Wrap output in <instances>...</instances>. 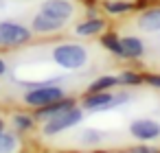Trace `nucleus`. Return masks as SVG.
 Wrapping results in <instances>:
<instances>
[{
  "mask_svg": "<svg viewBox=\"0 0 160 153\" xmlns=\"http://www.w3.org/2000/svg\"><path fill=\"white\" fill-rule=\"evenodd\" d=\"M138 26H140L145 33H156V31H160V7H151V9H147L145 13H140Z\"/></svg>",
  "mask_w": 160,
  "mask_h": 153,
  "instance_id": "11",
  "label": "nucleus"
},
{
  "mask_svg": "<svg viewBox=\"0 0 160 153\" xmlns=\"http://www.w3.org/2000/svg\"><path fill=\"white\" fill-rule=\"evenodd\" d=\"M134 151H138V153H160V151H156L153 146H136Z\"/></svg>",
  "mask_w": 160,
  "mask_h": 153,
  "instance_id": "21",
  "label": "nucleus"
},
{
  "mask_svg": "<svg viewBox=\"0 0 160 153\" xmlns=\"http://www.w3.org/2000/svg\"><path fill=\"white\" fill-rule=\"evenodd\" d=\"M121 101H127V94H125L123 98H116V94H112L110 90H103V92H88V96L83 98V109L101 112V109L114 107V105L121 103Z\"/></svg>",
  "mask_w": 160,
  "mask_h": 153,
  "instance_id": "5",
  "label": "nucleus"
},
{
  "mask_svg": "<svg viewBox=\"0 0 160 153\" xmlns=\"http://www.w3.org/2000/svg\"><path fill=\"white\" fill-rule=\"evenodd\" d=\"M149 85H153V88H160V74H147V77H142Z\"/></svg>",
  "mask_w": 160,
  "mask_h": 153,
  "instance_id": "19",
  "label": "nucleus"
},
{
  "mask_svg": "<svg viewBox=\"0 0 160 153\" xmlns=\"http://www.w3.org/2000/svg\"><path fill=\"white\" fill-rule=\"evenodd\" d=\"M40 11H44V13H48V16L59 18V20L66 22L75 13V5L70 2V0H44L42 7H40Z\"/></svg>",
  "mask_w": 160,
  "mask_h": 153,
  "instance_id": "8",
  "label": "nucleus"
},
{
  "mask_svg": "<svg viewBox=\"0 0 160 153\" xmlns=\"http://www.w3.org/2000/svg\"><path fill=\"white\" fill-rule=\"evenodd\" d=\"M140 81H142V77L138 72H132V70H125L118 77V83H123V85H138Z\"/></svg>",
  "mask_w": 160,
  "mask_h": 153,
  "instance_id": "18",
  "label": "nucleus"
},
{
  "mask_svg": "<svg viewBox=\"0 0 160 153\" xmlns=\"http://www.w3.org/2000/svg\"><path fill=\"white\" fill-rule=\"evenodd\" d=\"M114 85H118V77L101 74V77H97V79L88 85V92H103V90H112Z\"/></svg>",
  "mask_w": 160,
  "mask_h": 153,
  "instance_id": "13",
  "label": "nucleus"
},
{
  "mask_svg": "<svg viewBox=\"0 0 160 153\" xmlns=\"http://www.w3.org/2000/svg\"><path fill=\"white\" fill-rule=\"evenodd\" d=\"M33 31L20 22H13V20H2L0 22V42L2 46H20V44H27L31 40Z\"/></svg>",
  "mask_w": 160,
  "mask_h": 153,
  "instance_id": "4",
  "label": "nucleus"
},
{
  "mask_svg": "<svg viewBox=\"0 0 160 153\" xmlns=\"http://www.w3.org/2000/svg\"><path fill=\"white\" fill-rule=\"evenodd\" d=\"M64 26V20L59 18H53L44 11H38L31 20V31L33 33H42V35H48V33H57L59 29Z\"/></svg>",
  "mask_w": 160,
  "mask_h": 153,
  "instance_id": "7",
  "label": "nucleus"
},
{
  "mask_svg": "<svg viewBox=\"0 0 160 153\" xmlns=\"http://www.w3.org/2000/svg\"><path fill=\"white\" fill-rule=\"evenodd\" d=\"M103 29H105V22L101 18H88V20H83V22H79L75 26V33L81 35V37H90V35L101 33Z\"/></svg>",
  "mask_w": 160,
  "mask_h": 153,
  "instance_id": "12",
  "label": "nucleus"
},
{
  "mask_svg": "<svg viewBox=\"0 0 160 153\" xmlns=\"http://www.w3.org/2000/svg\"><path fill=\"white\" fill-rule=\"evenodd\" d=\"M51 57L64 70H79V68H83L88 64V50L81 44H75V42L55 46L53 53H51Z\"/></svg>",
  "mask_w": 160,
  "mask_h": 153,
  "instance_id": "1",
  "label": "nucleus"
},
{
  "mask_svg": "<svg viewBox=\"0 0 160 153\" xmlns=\"http://www.w3.org/2000/svg\"><path fill=\"white\" fill-rule=\"evenodd\" d=\"M129 133H132V138H136L140 142L156 140V138H160V122L151 120V118H136L129 125Z\"/></svg>",
  "mask_w": 160,
  "mask_h": 153,
  "instance_id": "6",
  "label": "nucleus"
},
{
  "mask_svg": "<svg viewBox=\"0 0 160 153\" xmlns=\"http://www.w3.org/2000/svg\"><path fill=\"white\" fill-rule=\"evenodd\" d=\"M0 46H2V42H0Z\"/></svg>",
  "mask_w": 160,
  "mask_h": 153,
  "instance_id": "25",
  "label": "nucleus"
},
{
  "mask_svg": "<svg viewBox=\"0 0 160 153\" xmlns=\"http://www.w3.org/2000/svg\"><path fill=\"white\" fill-rule=\"evenodd\" d=\"M11 122H13L16 131H31V129H33L35 118H31V116H27V114H20V112H18V114H13Z\"/></svg>",
  "mask_w": 160,
  "mask_h": 153,
  "instance_id": "17",
  "label": "nucleus"
},
{
  "mask_svg": "<svg viewBox=\"0 0 160 153\" xmlns=\"http://www.w3.org/2000/svg\"><path fill=\"white\" fill-rule=\"evenodd\" d=\"M101 46H103L105 50H110L112 55H116V57H123V48H121V37H116L114 33H105V35L101 37Z\"/></svg>",
  "mask_w": 160,
  "mask_h": 153,
  "instance_id": "14",
  "label": "nucleus"
},
{
  "mask_svg": "<svg viewBox=\"0 0 160 153\" xmlns=\"http://www.w3.org/2000/svg\"><path fill=\"white\" fill-rule=\"evenodd\" d=\"M75 105H77L75 98L64 96V98H59V101H55V103H51V105L35 107V118H38V120H48V118H53L55 114H59V112H64V109H70V107H75Z\"/></svg>",
  "mask_w": 160,
  "mask_h": 153,
  "instance_id": "9",
  "label": "nucleus"
},
{
  "mask_svg": "<svg viewBox=\"0 0 160 153\" xmlns=\"http://www.w3.org/2000/svg\"><path fill=\"white\" fill-rule=\"evenodd\" d=\"M132 9H134V2H125V0H110V2H105V11L110 16H121Z\"/></svg>",
  "mask_w": 160,
  "mask_h": 153,
  "instance_id": "15",
  "label": "nucleus"
},
{
  "mask_svg": "<svg viewBox=\"0 0 160 153\" xmlns=\"http://www.w3.org/2000/svg\"><path fill=\"white\" fill-rule=\"evenodd\" d=\"M129 153H138V151H129Z\"/></svg>",
  "mask_w": 160,
  "mask_h": 153,
  "instance_id": "24",
  "label": "nucleus"
},
{
  "mask_svg": "<svg viewBox=\"0 0 160 153\" xmlns=\"http://www.w3.org/2000/svg\"><path fill=\"white\" fill-rule=\"evenodd\" d=\"M121 48H123V59H140L145 55V42L136 35L121 37Z\"/></svg>",
  "mask_w": 160,
  "mask_h": 153,
  "instance_id": "10",
  "label": "nucleus"
},
{
  "mask_svg": "<svg viewBox=\"0 0 160 153\" xmlns=\"http://www.w3.org/2000/svg\"><path fill=\"white\" fill-rule=\"evenodd\" d=\"M66 94H64V90L59 88V85H48V83H40V85H35L33 90H29L24 96H22V101H24V105H29V107H44V105H51V103H55V101H59V98H64Z\"/></svg>",
  "mask_w": 160,
  "mask_h": 153,
  "instance_id": "2",
  "label": "nucleus"
},
{
  "mask_svg": "<svg viewBox=\"0 0 160 153\" xmlns=\"http://www.w3.org/2000/svg\"><path fill=\"white\" fill-rule=\"evenodd\" d=\"M5 72H7V61H5L2 57H0V77H2Z\"/></svg>",
  "mask_w": 160,
  "mask_h": 153,
  "instance_id": "22",
  "label": "nucleus"
},
{
  "mask_svg": "<svg viewBox=\"0 0 160 153\" xmlns=\"http://www.w3.org/2000/svg\"><path fill=\"white\" fill-rule=\"evenodd\" d=\"M94 129H88V133H83V142H97L99 140V136L97 133H92Z\"/></svg>",
  "mask_w": 160,
  "mask_h": 153,
  "instance_id": "20",
  "label": "nucleus"
},
{
  "mask_svg": "<svg viewBox=\"0 0 160 153\" xmlns=\"http://www.w3.org/2000/svg\"><path fill=\"white\" fill-rule=\"evenodd\" d=\"M81 118H83V112L75 105V107L64 109V112L55 114L53 118H48V120L44 122L42 133H44V136H57V133H62V131H66V129H70V127L79 125V122H81Z\"/></svg>",
  "mask_w": 160,
  "mask_h": 153,
  "instance_id": "3",
  "label": "nucleus"
},
{
  "mask_svg": "<svg viewBox=\"0 0 160 153\" xmlns=\"http://www.w3.org/2000/svg\"><path fill=\"white\" fill-rule=\"evenodd\" d=\"M2 129H5V120H2V118H0V131H2Z\"/></svg>",
  "mask_w": 160,
  "mask_h": 153,
  "instance_id": "23",
  "label": "nucleus"
},
{
  "mask_svg": "<svg viewBox=\"0 0 160 153\" xmlns=\"http://www.w3.org/2000/svg\"><path fill=\"white\" fill-rule=\"evenodd\" d=\"M18 149V138L9 131H0V153H13Z\"/></svg>",
  "mask_w": 160,
  "mask_h": 153,
  "instance_id": "16",
  "label": "nucleus"
}]
</instances>
